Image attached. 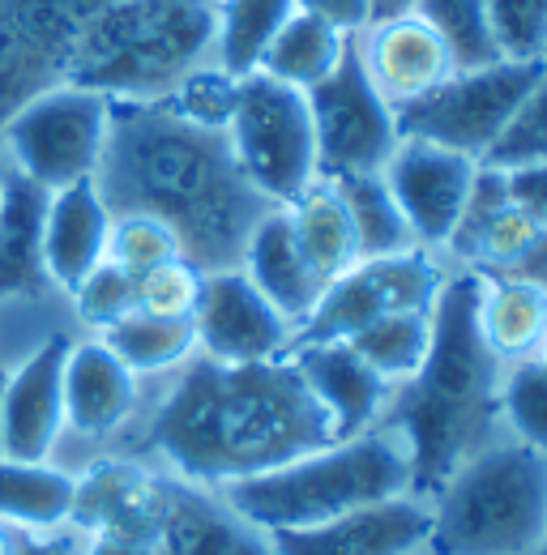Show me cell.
Here are the masks:
<instances>
[{"mask_svg":"<svg viewBox=\"0 0 547 555\" xmlns=\"http://www.w3.org/2000/svg\"><path fill=\"white\" fill-rule=\"evenodd\" d=\"M326 444H334V423L291 354L218 363L198 350L176 372L145 380L141 411L116 453L218 491Z\"/></svg>","mask_w":547,"mask_h":555,"instance_id":"obj_1","label":"cell"},{"mask_svg":"<svg viewBox=\"0 0 547 555\" xmlns=\"http://www.w3.org/2000/svg\"><path fill=\"white\" fill-rule=\"evenodd\" d=\"M94 189L112 214H150L180 240L202 274L240 270L249 235L274 202L244 176L227 129L158 103H112Z\"/></svg>","mask_w":547,"mask_h":555,"instance_id":"obj_2","label":"cell"},{"mask_svg":"<svg viewBox=\"0 0 547 555\" xmlns=\"http://www.w3.org/2000/svg\"><path fill=\"white\" fill-rule=\"evenodd\" d=\"M505 363L479 334V274L449 270L432 304V343L423 363L394 385L381 427L410 457V495L432 500L475 453L509 436L500 411Z\"/></svg>","mask_w":547,"mask_h":555,"instance_id":"obj_3","label":"cell"},{"mask_svg":"<svg viewBox=\"0 0 547 555\" xmlns=\"http://www.w3.org/2000/svg\"><path fill=\"white\" fill-rule=\"evenodd\" d=\"M214 65V0H107L81 30L68 81L112 103H158Z\"/></svg>","mask_w":547,"mask_h":555,"instance_id":"obj_4","label":"cell"},{"mask_svg":"<svg viewBox=\"0 0 547 555\" xmlns=\"http://www.w3.org/2000/svg\"><path fill=\"white\" fill-rule=\"evenodd\" d=\"M218 495L266 534L300 530L394 495H410V457L403 440L377 423L364 436L334 440L278 470L218 487Z\"/></svg>","mask_w":547,"mask_h":555,"instance_id":"obj_5","label":"cell"},{"mask_svg":"<svg viewBox=\"0 0 547 555\" xmlns=\"http://www.w3.org/2000/svg\"><path fill=\"white\" fill-rule=\"evenodd\" d=\"M423 555H535L547 534V457L500 436L432 500Z\"/></svg>","mask_w":547,"mask_h":555,"instance_id":"obj_6","label":"cell"},{"mask_svg":"<svg viewBox=\"0 0 547 555\" xmlns=\"http://www.w3.org/2000/svg\"><path fill=\"white\" fill-rule=\"evenodd\" d=\"M48 197L0 158V367L22 363L52 338H81L68 295L43 261Z\"/></svg>","mask_w":547,"mask_h":555,"instance_id":"obj_7","label":"cell"},{"mask_svg":"<svg viewBox=\"0 0 547 555\" xmlns=\"http://www.w3.org/2000/svg\"><path fill=\"white\" fill-rule=\"evenodd\" d=\"M227 141L244 176L274 206H291L300 193H308L321 180L308 94L287 81H274L270 73L240 77Z\"/></svg>","mask_w":547,"mask_h":555,"instance_id":"obj_8","label":"cell"},{"mask_svg":"<svg viewBox=\"0 0 547 555\" xmlns=\"http://www.w3.org/2000/svg\"><path fill=\"white\" fill-rule=\"evenodd\" d=\"M112 129V99L86 86H56L0 129V158L43 193L94 180Z\"/></svg>","mask_w":547,"mask_h":555,"instance_id":"obj_9","label":"cell"},{"mask_svg":"<svg viewBox=\"0 0 547 555\" xmlns=\"http://www.w3.org/2000/svg\"><path fill=\"white\" fill-rule=\"evenodd\" d=\"M539 69L544 61H496L483 69L449 73L436 90L398 107V133L483 163L500 133L509 129Z\"/></svg>","mask_w":547,"mask_h":555,"instance_id":"obj_10","label":"cell"},{"mask_svg":"<svg viewBox=\"0 0 547 555\" xmlns=\"http://www.w3.org/2000/svg\"><path fill=\"white\" fill-rule=\"evenodd\" d=\"M445 274H449L445 257L428 248H410L398 257H364L326 286L308 321L295 325L291 350L317 347V343H346L364 325L398 317V312H432Z\"/></svg>","mask_w":547,"mask_h":555,"instance_id":"obj_11","label":"cell"},{"mask_svg":"<svg viewBox=\"0 0 547 555\" xmlns=\"http://www.w3.org/2000/svg\"><path fill=\"white\" fill-rule=\"evenodd\" d=\"M107 0H0V129L68 81L77 39Z\"/></svg>","mask_w":547,"mask_h":555,"instance_id":"obj_12","label":"cell"},{"mask_svg":"<svg viewBox=\"0 0 547 555\" xmlns=\"http://www.w3.org/2000/svg\"><path fill=\"white\" fill-rule=\"evenodd\" d=\"M141 398L145 380L133 376L103 338H73L65 354V431L52 462L77 475L94 457L116 453L141 411Z\"/></svg>","mask_w":547,"mask_h":555,"instance_id":"obj_13","label":"cell"},{"mask_svg":"<svg viewBox=\"0 0 547 555\" xmlns=\"http://www.w3.org/2000/svg\"><path fill=\"white\" fill-rule=\"evenodd\" d=\"M313 133H317V171L321 180L385 171L398 150V112L377 94L355 48H346L342 65L321 86L308 90Z\"/></svg>","mask_w":547,"mask_h":555,"instance_id":"obj_14","label":"cell"},{"mask_svg":"<svg viewBox=\"0 0 547 555\" xmlns=\"http://www.w3.org/2000/svg\"><path fill=\"white\" fill-rule=\"evenodd\" d=\"M381 176H385L394 202L407 214L415 244L441 257L458 218H462V209H467L479 163L458 154V150L432 145V141L403 138Z\"/></svg>","mask_w":547,"mask_h":555,"instance_id":"obj_15","label":"cell"},{"mask_svg":"<svg viewBox=\"0 0 547 555\" xmlns=\"http://www.w3.org/2000/svg\"><path fill=\"white\" fill-rule=\"evenodd\" d=\"M193 330H198V350L218 363L282 359L295 338V325L249 282L244 270L205 274Z\"/></svg>","mask_w":547,"mask_h":555,"instance_id":"obj_16","label":"cell"},{"mask_svg":"<svg viewBox=\"0 0 547 555\" xmlns=\"http://www.w3.org/2000/svg\"><path fill=\"white\" fill-rule=\"evenodd\" d=\"M547 231L526 218L509 202L505 171L479 163V176L471 184L467 209L445 244V266L449 270H475V274H518V266L539 248Z\"/></svg>","mask_w":547,"mask_h":555,"instance_id":"obj_17","label":"cell"},{"mask_svg":"<svg viewBox=\"0 0 547 555\" xmlns=\"http://www.w3.org/2000/svg\"><path fill=\"white\" fill-rule=\"evenodd\" d=\"M351 48L368 73V81L377 86V94L394 112L423 99L428 90H436L449 73H458L445 39L415 9L398 17L368 22L359 35H351Z\"/></svg>","mask_w":547,"mask_h":555,"instance_id":"obj_18","label":"cell"},{"mask_svg":"<svg viewBox=\"0 0 547 555\" xmlns=\"http://www.w3.org/2000/svg\"><path fill=\"white\" fill-rule=\"evenodd\" d=\"M73 338H52L4 372V457L52 462L65 431V354Z\"/></svg>","mask_w":547,"mask_h":555,"instance_id":"obj_19","label":"cell"},{"mask_svg":"<svg viewBox=\"0 0 547 555\" xmlns=\"http://www.w3.org/2000/svg\"><path fill=\"white\" fill-rule=\"evenodd\" d=\"M432 508L419 495H394L321 526L274 530V555H415L428 543Z\"/></svg>","mask_w":547,"mask_h":555,"instance_id":"obj_20","label":"cell"},{"mask_svg":"<svg viewBox=\"0 0 547 555\" xmlns=\"http://www.w3.org/2000/svg\"><path fill=\"white\" fill-rule=\"evenodd\" d=\"M158 555H274L270 534L249 526L214 487L189 483L167 470L163 517L154 534Z\"/></svg>","mask_w":547,"mask_h":555,"instance_id":"obj_21","label":"cell"},{"mask_svg":"<svg viewBox=\"0 0 547 555\" xmlns=\"http://www.w3.org/2000/svg\"><path fill=\"white\" fill-rule=\"evenodd\" d=\"M304 385L313 389V398L321 402V411L334 423V440H351L372 431L385 406L394 385L381 380L355 350L351 343H317V347H295L291 350Z\"/></svg>","mask_w":547,"mask_h":555,"instance_id":"obj_22","label":"cell"},{"mask_svg":"<svg viewBox=\"0 0 547 555\" xmlns=\"http://www.w3.org/2000/svg\"><path fill=\"white\" fill-rule=\"evenodd\" d=\"M112 209L103 206L94 180L73 184L48 197L43 214V261L61 291H73L99 261H107Z\"/></svg>","mask_w":547,"mask_h":555,"instance_id":"obj_23","label":"cell"},{"mask_svg":"<svg viewBox=\"0 0 547 555\" xmlns=\"http://www.w3.org/2000/svg\"><path fill=\"white\" fill-rule=\"evenodd\" d=\"M240 270L249 274V282L270 299L291 325L308 321V312L326 295V282L313 274V266L304 261V253L295 244L287 206H274L257 222V231L249 235V248H244Z\"/></svg>","mask_w":547,"mask_h":555,"instance_id":"obj_24","label":"cell"},{"mask_svg":"<svg viewBox=\"0 0 547 555\" xmlns=\"http://www.w3.org/2000/svg\"><path fill=\"white\" fill-rule=\"evenodd\" d=\"M479 334L505 367L535 359L547 338V291L522 274H479Z\"/></svg>","mask_w":547,"mask_h":555,"instance_id":"obj_25","label":"cell"},{"mask_svg":"<svg viewBox=\"0 0 547 555\" xmlns=\"http://www.w3.org/2000/svg\"><path fill=\"white\" fill-rule=\"evenodd\" d=\"M77 504V475L56 462L0 457V521L13 530H65Z\"/></svg>","mask_w":547,"mask_h":555,"instance_id":"obj_26","label":"cell"},{"mask_svg":"<svg viewBox=\"0 0 547 555\" xmlns=\"http://www.w3.org/2000/svg\"><path fill=\"white\" fill-rule=\"evenodd\" d=\"M287 214H291V231H295L304 261L313 266V274L326 286L339 274H346L355 261H364L359 240H355V222L346 214V202H342L334 180H317L308 193H300L287 206Z\"/></svg>","mask_w":547,"mask_h":555,"instance_id":"obj_27","label":"cell"},{"mask_svg":"<svg viewBox=\"0 0 547 555\" xmlns=\"http://www.w3.org/2000/svg\"><path fill=\"white\" fill-rule=\"evenodd\" d=\"M346 48H351V35H342L339 26L295 9L282 22V30L274 35L270 52H266L257 73H270L274 81H287V86L308 94L313 86H321L330 73L339 69Z\"/></svg>","mask_w":547,"mask_h":555,"instance_id":"obj_28","label":"cell"},{"mask_svg":"<svg viewBox=\"0 0 547 555\" xmlns=\"http://www.w3.org/2000/svg\"><path fill=\"white\" fill-rule=\"evenodd\" d=\"M295 0H214V65L231 77L262 69Z\"/></svg>","mask_w":547,"mask_h":555,"instance_id":"obj_29","label":"cell"},{"mask_svg":"<svg viewBox=\"0 0 547 555\" xmlns=\"http://www.w3.org/2000/svg\"><path fill=\"white\" fill-rule=\"evenodd\" d=\"M99 338L141 380L167 376L185 359L198 354V330H193V321H167V317H150V312L125 317L120 325H112Z\"/></svg>","mask_w":547,"mask_h":555,"instance_id":"obj_30","label":"cell"},{"mask_svg":"<svg viewBox=\"0 0 547 555\" xmlns=\"http://www.w3.org/2000/svg\"><path fill=\"white\" fill-rule=\"evenodd\" d=\"M346 202V214L355 222V240H359V257H398L419 248L415 231H410L407 214L394 202L390 184L381 171L368 176H339L334 180Z\"/></svg>","mask_w":547,"mask_h":555,"instance_id":"obj_31","label":"cell"},{"mask_svg":"<svg viewBox=\"0 0 547 555\" xmlns=\"http://www.w3.org/2000/svg\"><path fill=\"white\" fill-rule=\"evenodd\" d=\"M351 350L390 385H403L423 363L428 343H432V312H398L385 321L364 325L359 334L346 338Z\"/></svg>","mask_w":547,"mask_h":555,"instance_id":"obj_32","label":"cell"},{"mask_svg":"<svg viewBox=\"0 0 547 555\" xmlns=\"http://www.w3.org/2000/svg\"><path fill=\"white\" fill-rule=\"evenodd\" d=\"M415 13L445 39L458 69H483L505 61L492 35L487 0H415Z\"/></svg>","mask_w":547,"mask_h":555,"instance_id":"obj_33","label":"cell"},{"mask_svg":"<svg viewBox=\"0 0 547 555\" xmlns=\"http://www.w3.org/2000/svg\"><path fill=\"white\" fill-rule=\"evenodd\" d=\"M68 308L77 321V334H107L112 325H120L125 317L137 312V278L125 274L112 261H99L90 274L68 291Z\"/></svg>","mask_w":547,"mask_h":555,"instance_id":"obj_34","label":"cell"},{"mask_svg":"<svg viewBox=\"0 0 547 555\" xmlns=\"http://www.w3.org/2000/svg\"><path fill=\"white\" fill-rule=\"evenodd\" d=\"M500 411H505L509 436L547 457V359L535 354L505 367Z\"/></svg>","mask_w":547,"mask_h":555,"instance_id":"obj_35","label":"cell"},{"mask_svg":"<svg viewBox=\"0 0 547 555\" xmlns=\"http://www.w3.org/2000/svg\"><path fill=\"white\" fill-rule=\"evenodd\" d=\"M185 257L180 240L167 222L150 218V214H112V231H107V261L120 266L125 274H150L154 266H167Z\"/></svg>","mask_w":547,"mask_h":555,"instance_id":"obj_36","label":"cell"},{"mask_svg":"<svg viewBox=\"0 0 547 555\" xmlns=\"http://www.w3.org/2000/svg\"><path fill=\"white\" fill-rule=\"evenodd\" d=\"M483 163L496 167V171L526 167V163H547V61L539 77L531 81L522 107L513 112L509 129L500 133V141L492 145V154Z\"/></svg>","mask_w":547,"mask_h":555,"instance_id":"obj_37","label":"cell"},{"mask_svg":"<svg viewBox=\"0 0 547 555\" xmlns=\"http://www.w3.org/2000/svg\"><path fill=\"white\" fill-rule=\"evenodd\" d=\"M205 274L176 257L167 266H154L150 274L137 278V312H150V317H167V321H193L198 312V299H202Z\"/></svg>","mask_w":547,"mask_h":555,"instance_id":"obj_38","label":"cell"},{"mask_svg":"<svg viewBox=\"0 0 547 555\" xmlns=\"http://www.w3.org/2000/svg\"><path fill=\"white\" fill-rule=\"evenodd\" d=\"M505 61H547V0H487Z\"/></svg>","mask_w":547,"mask_h":555,"instance_id":"obj_39","label":"cell"},{"mask_svg":"<svg viewBox=\"0 0 547 555\" xmlns=\"http://www.w3.org/2000/svg\"><path fill=\"white\" fill-rule=\"evenodd\" d=\"M505 189H509V202L547 231V163L509 167L505 171Z\"/></svg>","mask_w":547,"mask_h":555,"instance_id":"obj_40","label":"cell"},{"mask_svg":"<svg viewBox=\"0 0 547 555\" xmlns=\"http://www.w3.org/2000/svg\"><path fill=\"white\" fill-rule=\"evenodd\" d=\"M295 9L339 26L342 35H359L372 22V0H295Z\"/></svg>","mask_w":547,"mask_h":555,"instance_id":"obj_41","label":"cell"},{"mask_svg":"<svg viewBox=\"0 0 547 555\" xmlns=\"http://www.w3.org/2000/svg\"><path fill=\"white\" fill-rule=\"evenodd\" d=\"M13 555H77V530H48V534H30L17 530V552Z\"/></svg>","mask_w":547,"mask_h":555,"instance_id":"obj_42","label":"cell"},{"mask_svg":"<svg viewBox=\"0 0 547 555\" xmlns=\"http://www.w3.org/2000/svg\"><path fill=\"white\" fill-rule=\"evenodd\" d=\"M77 555H158L145 543L120 539V534H77Z\"/></svg>","mask_w":547,"mask_h":555,"instance_id":"obj_43","label":"cell"},{"mask_svg":"<svg viewBox=\"0 0 547 555\" xmlns=\"http://www.w3.org/2000/svg\"><path fill=\"white\" fill-rule=\"evenodd\" d=\"M518 274L531 278V282H539V286L547 291V235L539 240V248H535V253H531V257L518 266Z\"/></svg>","mask_w":547,"mask_h":555,"instance_id":"obj_44","label":"cell"},{"mask_svg":"<svg viewBox=\"0 0 547 555\" xmlns=\"http://www.w3.org/2000/svg\"><path fill=\"white\" fill-rule=\"evenodd\" d=\"M410 9H415V0H372V22L398 17V13H410Z\"/></svg>","mask_w":547,"mask_h":555,"instance_id":"obj_45","label":"cell"},{"mask_svg":"<svg viewBox=\"0 0 547 555\" xmlns=\"http://www.w3.org/2000/svg\"><path fill=\"white\" fill-rule=\"evenodd\" d=\"M13 552H17V530L0 521V555H13Z\"/></svg>","mask_w":547,"mask_h":555,"instance_id":"obj_46","label":"cell"},{"mask_svg":"<svg viewBox=\"0 0 547 555\" xmlns=\"http://www.w3.org/2000/svg\"><path fill=\"white\" fill-rule=\"evenodd\" d=\"M4 372L9 367H0V398H4ZM0 457H4V423H0Z\"/></svg>","mask_w":547,"mask_h":555,"instance_id":"obj_47","label":"cell"},{"mask_svg":"<svg viewBox=\"0 0 547 555\" xmlns=\"http://www.w3.org/2000/svg\"><path fill=\"white\" fill-rule=\"evenodd\" d=\"M535 555H547V534H544V547H539V552H535Z\"/></svg>","mask_w":547,"mask_h":555,"instance_id":"obj_48","label":"cell"},{"mask_svg":"<svg viewBox=\"0 0 547 555\" xmlns=\"http://www.w3.org/2000/svg\"><path fill=\"white\" fill-rule=\"evenodd\" d=\"M539 359H547V338H544V350H539Z\"/></svg>","mask_w":547,"mask_h":555,"instance_id":"obj_49","label":"cell"},{"mask_svg":"<svg viewBox=\"0 0 547 555\" xmlns=\"http://www.w3.org/2000/svg\"><path fill=\"white\" fill-rule=\"evenodd\" d=\"M415 555H423V552H415Z\"/></svg>","mask_w":547,"mask_h":555,"instance_id":"obj_50","label":"cell"}]
</instances>
